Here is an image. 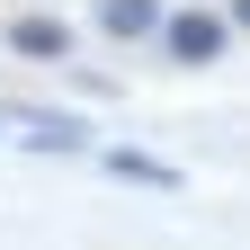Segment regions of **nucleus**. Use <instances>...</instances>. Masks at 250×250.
I'll return each mask as SVG.
<instances>
[{
	"label": "nucleus",
	"instance_id": "obj_1",
	"mask_svg": "<svg viewBox=\"0 0 250 250\" xmlns=\"http://www.w3.org/2000/svg\"><path fill=\"white\" fill-rule=\"evenodd\" d=\"M224 36H232V18H224V9H170L161 54L188 62V72H206V62H224Z\"/></svg>",
	"mask_w": 250,
	"mask_h": 250
},
{
	"label": "nucleus",
	"instance_id": "obj_2",
	"mask_svg": "<svg viewBox=\"0 0 250 250\" xmlns=\"http://www.w3.org/2000/svg\"><path fill=\"white\" fill-rule=\"evenodd\" d=\"M0 45L27 54V62H72V18H54V9H18Z\"/></svg>",
	"mask_w": 250,
	"mask_h": 250
},
{
	"label": "nucleus",
	"instance_id": "obj_3",
	"mask_svg": "<svg viewBox=\"0 0 250 250\" xmlns=\"http://www.w3.org/2000/svg\"><path fill=\"white\" fill-rule=\"evenodd\" d=\"M9 125H18L27 152H89V125L62 116V107H9Z\"/></svg>",
	"mask_w": 250,
	"mask_h": 250
},
{
	"label": "nucleus",
	"instance_id": "obj_6",
	"mask_svg": "<svg viewBox=\"0 0 250 250\" xmlns=\"http://www.w3.org/2000/svg\"><path fill=\"white\" fill-rule=\"evenodd\" d=\"M224 18H232V27H241V36H250V0H232V9H224Z\"/></svg>",
	"mask_w": 250,
	"mask_h": 250
},
{
	"label": "nucleus",
	"instance_id": "obj_5",
	"mask_svg": "<svg viewBox=\"0 0 250 250\" xmlns=\"http://www.w3.org/2000/svg\"><path fill=\"white\" fill-rule=\"evenodd\" d=\"M107 170H116V179H134V188H179V170H170V161H152V152H107Z\"/></svg>",
	"mask_w": 250,
	"mask_h": 250
},
{
	"label": "nucleus",
	"instance_id": "obj_4",
	"mask_svg": "<svg viewBox=\"0 0 250 250\" xmlns=\"http://www.w3.org/2000/svg\"><path fill=\"white\" fill-rule=\"evenodd\" d=\"M89 18H99L107 45H143V36H161V27H170L161 0H89Z\"/></svg>",
	"mask_w": 250,
	"mask_h": 250
}]
</instances>
